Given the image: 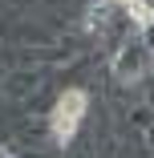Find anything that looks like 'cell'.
Returning a JSON list of instances; mask_svg holds the SVG:
<instances>
[{
	"mask_svg": "<svg viewBox=\"0 0 154 158\" xmlns=\"http://www.w3.org/2000/svg\"><path fill=\"white\" fill-rule=\"evenodd\" d=\"M85 110H89V93H85V89H65V93L57 98V106H53V114H49V126H53V138H57L61 146L73 142Z\"/></svg>",
	"mask_w": 154,
	"mask_h": 158,
	"instance_id": "obj_1",
	"label": "cell"
},
{
	"mask_svg": "<svg viewBox=\"0 0 154 158\" xmlns=\"http://www.w3.org/2000/svg\"><path fill=\"white\" fill-rule=\"evenodd\" d=\"M150 65V49L146 41H130V45H122L118 57H114V77L118 81H138Z\"/></svg>",
	"mask_w": 154,
	"mask_h": 158,
	"instance_id": "obj_2",
	"label": "cell"
},
{
	"mask_svg": "<svg viewBox=\"0 0 154 158\" xmlns=\"http://www.w3.org/2000/svg\"><path fill=\"white\" fill-rule=\"evenodd\" d=\"M118 4H126V8H134V4H138V0H118Z\"/></svg>",
	"mask_w": 154,
	"mask_h": 158,
	"instance_id": "obj_3",
	"label": "cell"
}]
</instances>
